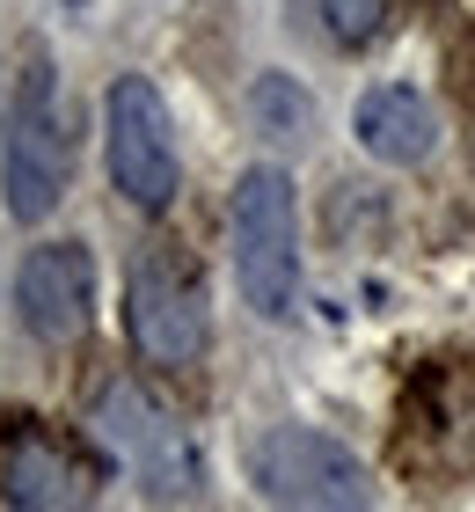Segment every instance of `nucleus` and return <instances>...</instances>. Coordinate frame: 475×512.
I'll return each instance as SVG.
<instances>
[{"label": "nucleus", "instance_id": "obj_1", "mask_svg": "<svg viewBox=\"0 0 475 512\" xmlns=\"http://www.w3.org/2000/svg\"><path fill=\"white\" fill-rule=\"evenodd\" d=\"M74 183V110H66L52 52H30L15 74V103L0 118V205L8 220L37 227L66 205Z\"/></svg>", "mask_w": 475, "mask_h": 512}, {"label": "nucleus", "instance_id": "obj_2", "mask_svg": "<svg viewBox=\"0 0 475 512\" xmlns=\"http://www.w3.org/2000/svg\"><path fill=\"white\" fill-rule=\"evenodd\" d=\"M234 235V286L264 322H285L300 308V191L278 161H256L234 183L227 205Z\"/></svg>", "mask_w": 475, "mask_h": 512}, {"label": "nucleus", "instance_id": "obj_3", "mask_svg": "<svg viewBox=\"0 0 475 512\" xmlns=\"http://www.w3.org/2000/svg\"><path fill=\"white\" fill-rule=\"evenodd\" d=\"M103 169L110 191L132 213H169L183 191V154H176V125L169 103L147 74H117L103 88Z\"/></svg>", "mask_w": 475, "mask_h": 512}, {"label": "nucleus", "instance_id": "obj_4", "mask_svg": "<svg viewBox=\"0 0 475 512\" xmlns=\"http://www.w3.org/2000/svg\"><path fill=\"white\" fill-rule=\"evenodd\" d=\"M95 439L110 447L117 469H132V483L147 498H198L205 491V461H198V439L176 425V410H161L147 388L132 381H103L95 388V410H88Z\"/></svg>", "mask_w": 475, "mask_h": 512}, {"label": "nucleus", "instance_id": "obj_5", "mask_svg": "<svg viewBox=\"0 0 475 512\" xmlns=\"http://www.w3.org/2000/svg\"><path fill=\"white\" fill-rule=\"evenodd\" d=\"M125 337L161 374H183V366L205 359V344H212L205 278L190 271L176 249H154V256L132 264V278H125Z\"/></svg>", "mask_w": 475, "mask_h": 512}, {"label": "nucleus", "instance_id": "obj_6", "mask_svg": "<svg viewBox=\"0 0 475 512\" xmlns=\"http://www.w3.org/2000/svg\"><path fill=\"white\" fill-rule=\"evenodd\" d=\"M249 476H256V498L300 505V512H359V505H373L366 461L351 454L344 439L315 432V425H271L249 447Z\"/></svg>", "mask_w": 475, "mask_h": 512}, {"label": "nucleus", "instance_id": "obj_7", "mask_svg": "<svg viewBox=\"0 0 475 512\" xmlns=\"http://www.w3.org/2000/svg\"><path fill=\"white\" fill-rule=\"evenodd\" d=\"M103 491V461H95L74 432H59L52 417L8 410L0 417V498L22 512H66Z\"/></svg>", "mask_w": 475, "mask_h": 512}, {"label": "nucleus", "instance_id": "obj_8", "mask_svg": "<svg viewBox=\"0 0 475 512\" xmlns=\"http://www.w3.org/2000/svg\"><path fill=\"white\" fill-rule=\"evenodd\" d=\"M15 315L37 344H81L95 322V256L88 242H37L15 271Z\"/></svg>", "mask_w": 475, "mask_h": 512}, {"label": "nucleus", "instance_id": "obj_9", "mask_svg": "<svg viewBox=\"0 0 475 512\" xmlns=\"http://www.w3.org/2000/svg\"><path fill=\"white\" fill-rule=\"evenodd\" d=\"M351 139L380 161V169H417L439 147V110L402 81H380L351 103Z\"/></svg>", "mask_w": 475, "mask_h": 512}, {"label": "nucleus", "instance_id": "obj_10", "mask_svg": "<svg viewBox=\"0 0 475 512\" xmlns=\"http://www.w3.org/2000/svg\"><path fill=\"white\" fill-rule=\"evenodd\" d=\"M249 125L278 139V147H300L307 132H315V96L293 81V74H256L249 88Z\"/></svg>", "mask_w": 475, "mask_h": 512}, {"label": "nucleus", "instance_id": "obj_11", "mask_svg": "<svg viewBox=\"0 0 475 512\" xmlns=\"http://www.w3.org/2000/svg\"><path fill=\"white\" fill-rule=\"evenodd\" d=\"M322 30L344 52H366V44L388 30V0H322Z\"/></svg>", "mask_w": 475, "mask_h": 512}, {"label": "nucleus", "instance_id": "obj_12", "mask_svg": "<svg viewBox=\"0 0 475 512\" xmlns=\"http://www.w3.org/2000/svg\"><path fill=\"white\" fill-rule=\"evenodd\" d=\"M0 118H8V110H0Z\"/></svg>", "mask_w": 475, "mask_h": 512}]
</instances>
